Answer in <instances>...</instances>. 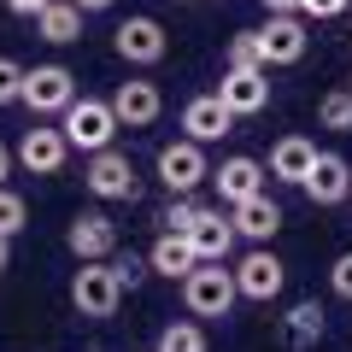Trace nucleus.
Segmentation results:
<instances>
[{
    "mask_svg": "<svg viewBox=\"0 0 352 352\" xmlns=\"http://www.w3.org/2000/svg\"><path fill=\"white\" fill-rule=\"evenodd\" d=\"M65 141H71V153H106L118 141V118H112V100H88V94H76L71 106H65Z\"/></svg>",
    "mask_w": 352,
    "mask_h": 352,
    "instance_id": "obj_1",
    "label": "nucleus"
},
{
    "mask_svg": "<svg viewBox=\"0 0 352 352\" xmlns=\"http://www.w3.org/2000/svg\"><path fill=\"white\" fill-rule=\"evenodd\" d=\"M235 270H223V264H200L194 276H182V305H188L194 317H229L235 311Z\"/></svg>",
    "mask_w": 352,
    "mask_h": 352,
    "instance_id": "obj_2",
    "label": "nucleus"
},
{
    "mask_svg": "<svg viewBox=\"0 0 352 352\" xmlns=\"http://www.w3.org/2000/svg\"><path fill=\"white\" fill-rule=\"evenodd\" d=\"M82 182H88V194H94V200H135V188H141L135 159H129V153H118V147L94 153V159H88V170H82Z\"/></svg>",
    "mask_w": 352,
    "mask_h": 352,
    "instance_id": "obj_3",
    "label": "nucleus"
},
{
    "mask_svg": "<svg viewBox=\"0 0 352 352\" xmlns=\"http://www.w3.org/2000/svg\"><path fill=\"white\" fill-rule=\"evenodd\" d=\"M206 176H212V164H206V147H200V141L182 135V141H164V147H159V182H164L170 194H194Z\"/></svg>",
    "mask_w": 352,
    "mask_h": 352,
    "instance_id": "obj_4",
    "label": "nucleus"
},
{
    "mask_svg": "<svg viewBox=\"0 0 352 352\" xmlns=\"http://www.w3.org/2000/svg\"><path fill=\"white\" fill-rule=\"evenodd\" d=\"M217 100L235 118H258L264 106H270V71H264V65H229L223 82H217Z\"/></svg>",
    "mask_w": 352,
    "mask_h": 352,
    "instance_id": "obj_5",
    "label": "nucleus"
},
{
    "mask_svg": "<svg viewBox=\"0 0 352 352\" xmlns=\"http://www.w3.org/2000/svg\"><path fill=\"white\" fill-rule=\"evenodd\" d=\"M71 305L82 317H118V305H124V288H118L112 264H82L71 276Z\"/></svg>",
    "mask_w": 352,
    "mask_h": 352,
    "instance_id": "obj_6",
    "label": "nucleus"
},
{
    "mask_svg": "<svg viewBox=\"0 0 352 352\" xmlns=\"http://www.w3.org/2000/svg\"><path fill=\"white\" fill-rule=\"evenodd\" d=\"M282 282H288V264H282L270 247H252L247 258L235 264V294H241V300H258V305H270V300L282 294Z\"/></svg>",
    "mask_w": 352,
    "mask_h": 352,
    "instance_id": "obj_7",
    "label": "nucleus"
},
{
    "mask_svg": "<svg viewBox=\"0 0 352 352\" xmlns=\"http://www.w3.org/2000/svg\"><path fill=\"white\" fill-rule=\"evenodd\" d=\"M112 47H118V59L124 65H159L164 53H170V36H164V24L159 18H124V24L112 30Z\"/></svg>",
    "mask_w": 352,
    "mask_h": 352,
    "instance_id": "obj_8",
    "label": "nucleus"
},
{
    "mask_svg": "<svg viewBox=\"0 0 352 352\" xmlns=\"http://www.w3.org/2000/svg\"><path fill=\"white\" fill-rule=\"evenodd\" d=\"M12 159L24 164L30 176H59V170H65V159H71V141H65V129L36 124V129H24V135H18Z\"/></svg>",
    "mask_w": 352,
    "mask_h": 352,
    "instance_id": "obj_9",
    "label": "nucleus"
},
{
    "mask_svg": "<svg viewBox=\"0 0 352 352\" xmlns=\"http://www.w3.org/2000/svg\"><path fill=\"white\" fill-rule=\"evenodd\" d=\"M71 100H76V76L65 71V65H36V71H24V106L36 118H47V112L65 118Z\"/></svg>",
    "mask_w": 352,
    "mask_h": 352,
    "instance_id": "obj_10",
    "label": "nucleus"
},
{
    "mask_svg": "<svg viewBox=\"0 0 352 352\" xmlns=\"http://www.w3.org/2000/svg\"><path fill=\"white\" fill-rule=\"evenodd\" d=\"M159 112H164V94H159L153 76H129V82H118V94H112L118 129H147V124H159Z\"/></svg>",
    "mask_w": 352,
    "mask_h": 352,
    "instance_id": "obj_11",
    "label": "nucleus"
},
{
    "mask_svg": "<svg viewBox=\"0 0 352 352\" xmlns=\"http://www.w3.org/2000/svg\"><path fill=\"white\" fill-rule=\"evenodd\" d=\"M65 247H71L82 264H106L118 252V223L106 212H76L71 229H65Z\"/></svg>",
    "mask_w": 352,
    "mask_h": 352,
    "instance_id": "obj_12",
    "label": "nucleus"
},
{
    "mask_svg": "<svg viewBox=\"0 0 352 352\" xmlns=\"http://www.w3.org/2000/svg\"><path fill=\"white\" fill-rule=\"evenodd\" d=\"M182 235H188V247H194V258H200V264H223L229 252H235V241H241L235 223L223 217V206H200V217H194Z\"/></svg>",
    "mask_w": 352,
    "mask_h": 352,
    "instance_id": "obj_13",
    "label": "nucleus"
},
{
    "mask_svg": "<svg viewBox=\"0 0 352 352\" xmlns=\"http://www.w3.org/2000/svg\"><path fill=\"white\" fill-rule=\"evenodd\" d=\"M252 36H258V59H264V71H270V65H300V59H305V41H311L300 18H270V24L252 30Z\"/></svg>",
    "mask_w": 352,
    "mask_h": 352,
    "instance_id": "obj_14",
    "label": "nucleus"
},
{
    "mask_svg": "<svg viewBox=\"0 0 352 352\" xmlns=\"http://www.w3.org/2000/svg\"><path fill=\"white\" fill-rule=\"evenodd\" d=\"M300 188H305V200H311V206H340L352 194V164L340 159V153H317V164L305 170Z\"/></svg>",
    "mask_w": 352,
    "mask_h": 352,
    "instance_id": "obj_15",
    "label": "nucleus"
},
{
    "mask_svg": "<svg viewBox=\"0 0 352 352\" xmlns=\"http://www.w3.org/2000/svg\"><path fill=\"white\" fill-rule=\"evenodd\" d=\"M264 164L258 159H247V153H235V159H223L212 170V182H217V200L223 206H241V200H252V194H264Z\"/></svg>",
    "mask_w": 352,
    "mask_h": 352,
    "instance_id": "obj_16",
    "label": "nucleus"
},
{
    "mask_svg": "<svg viewBox=\"0 0 352 352\" xmlns=\"http://www.w3.org/2000/svg\"><path fill=\"white\" fill-rule=\"evenodd\" d=\"M229 223H235V235H241V241L264 247V241H276V229H282V206L270 200V194H252V200L229 206Z\"/></svg>",
    "mask_w": 352,
    "mask_h": 352,
    "instance_id": "obj_17",
    "label": "nucleus"
},
{
    "mask_svg": "<svg viewBox=\"0 0 352 352\" xmlns=\"http://www.w3.org/2000/svg\"><path fill=\"white\" fill-rule=\"evenodd\" d=\"M182 129H188V141H223L229 129H235V112H229L217 94H194L188 106H182Z\"/></svg>",
    "mask_w": 352,
    "mask_h": 352,
    "instance_id": "obj_18",
    "label": "nucleus"
},
{
    "mask_svg": "<svg viewBox=\"0 0 352 352\" xmlns=\"http://www.w3.org/2000/svg\"><path fill=\"white\" fill-rule=\"evenodd\" d=\"M147 270H153V276H170V282H182V276H194V270H200V258H194L188 235L164 229V235L147 247Z\"/></svg>",
    "mask_w": 352,
    "mask_h": 352,
    "instance_id": "obj_19",
    "label": "nucleus"
},
{
    "mask_svg": "<svg viewBox=\"0 0 352 352\" xmlns=\"http://www.w3.org/2000/svg\"><path fill=\"white\" fill-rule=\"evenodd\" d=\"M311 164H317V141L311 135H282L276 147H270V176H276V182H294V188H300Z\"/></svg>",
    "mask_w": 352,
    "mask_h": 352,
    "instance_id": "obj_20",
    "label": "nucleus"
},
{
    "mask_svg": "<svg viewBox=\"0 0 352 352\" xmlns=\"http://www.w3.org/2000/svg\"><path fill=\"white\" fill-rule=\"evenodd\" d=\"M82 18H88L82 6H71V0H53L47 12L36 18V36H41V41H53V47H65V41L82 36Z\"/></svg>",
    "mask_w": 352,
    "mask_h": 352,
    "instance_id": "obj_21",
    "label": "nucleus"
},
{
    "mask_svg": "<svg viewBox=\"0 0 352 352\" xmlns=\"http://www.w3.org/2000/svg\"><path fill=\"white\" fill-rule=\"evenodd\" d=\"M282 329H288L294 346H317V340L329 335V311H323L317 300H300V305L288 311V323H282Z\"/></svg>",
    "mask_w": 352,
    "mask_h": 352,
    "instance_id": "obj_22",
    "label": "nucleus"
},
{
    "mask_svg": "<svg viewBox=\"0 0 352 352\" xmlns=\"http://www.w3.org/2000/svg\"><path fill=\"white\" fill-rule=\"evenodd\" d=\"M317 124L335 129V135H352V94L346 88H329L323 100H317Z\"/></svg>",
    "mask_w": 352,
    "mask_h": 352,
    "instance_id": "obj_23",
    "label": "nucleus"
},
{
    "mask_svg": "<svg viewBox=\"0 0 352 352\" xmlns=\"http://www.w3.org/2000/svg\"><path fill=\"white\" fill-rule=\"evenodd\" d=\"M153 352H206V329L188 323V317H182V323H164V329H159V346H153Z\"/></svg>",
    "mask_w": 352,
    "mask_h": 352,
    "instance_id": "obj_24",
    "label": "nucleus"
},
{
    "mask_svg": "<svg viewBox=\"0 0 352 352\" xmlns=\"http://www.w3.org/2000/svg\"><path fill=\"white\" fill-rule=\"evenodd\" d=\"M194 217H200V200H194V194H170V206H164V212H159V223L182 235V229H188Z\"/></svg>",
    "mask_w": 352,
    "mask_h": 352,
    "instance_id": "obj_25",
    "label": "nucleus"
},
{
    "mask_svg": "<svg viewBox=\"0 0 352 352\" xmlns=\"http://www.w3.org/2000/svg\"><path fill=\"white\" fill-rule=\"evenodd\" d=\"M24 100V65L0 53V106H18Z\"/></svg>",
    "mask_w": 352,
    "mask_h": 352,
    "instance_id": "obj_26",
    "label": "nucleus"
},
{
    "mask_svg": "<svg viewBox=\"0 0 352 352\" xmlns=\"http://www.w3.org/2000/svg\"><path fill=\"white\" fill-rule=\"evenodd\" d=\"M18 229H24V200H18L12 188H0V235L12 241Z\"/></svg>",
    "mask_w": 352,
    "mask_h": 352,
    "instance_id": "obj_27",
    "label": "nucleus"
},
{
    "mask_svg": "<svg viewBox=\"0 0 352 352\" xmlns=\"http://www.w3.org/2000/svg\"><path fill=\"white\" fill-rule=\"evenodd\" d=\"M229 65H264V59H258V36H252V30H235V36H229Z\"/></svg>",
    "mask_w": 352,
    "mask_h": 352,
    "instance_id": "obj_28",
    "label": "nucleus"
},
{
    "mask_svg": "<svg viewBox=\"0 0 352 352\" xmlns=\"http://www.w3.org/2000/svg\"><path fill=\"white\" fill-rule=\"evenodd\" d=\"M112 264V276H118V288H135L141 276H147V258H135V252H124V258H106Z\"/></svg>",
    "mask_w": 352,
    "mask_h": 352,
    "instance_id": "obj_29",
    "label": "nucleus"
},
{
    "mask_svg": "<svg viewBox=\"0 0 352 352\" xmlns=\"http://www.w3.org/2000/svg\"><path fill=\"white\" fill-rule=\"evenodd\" d=\"M329 288H335L340 300H352V252H340V258L329 264Z\"/></svg>",
    "mask_w": 352,
    "mask_h": 352,
    "instance_id": "obj_30",
    "label": "nucleus"
},
{
    "mask_svg": "<svg viewBox=\"0 0 352 352\" xmlns=\"http://www.w3.org/2000/svg\"><path fill=\"white\" fill-rule=\"evenodd\" d=\"M352 0H300V18H340Z\"/></svg>",
    "mask_w": 352,
    "mask_h": 352,
    "instance_id": "obj_31",
    "label": "nucleus"
},
{
    "mask_svg": "<svg viewBox=\"0 0 352 352\" xmlns=\"http://www.w3.org/2000/svg\"><path fill=\"white\" fill-rule=\"evenodd\" d=\"M53 0H6V12H18V18H41Z\"/></svg>",
    "mask_w": 352,
    "mask_h": 352,
    "instance_id": "obj_32",
    "label": "nucleus"
},
{
    "mask_svg": "<svg viewBox=\"0 0 352 352\" xmlns=\"http://www.w3.org/2000/svg\"><path fill=\"white\" fill-rule=\"evenodd\" d=\"M264 12L270 18H300V0H264Z\"/></svg>",
    "mask_w": 352,
    "mask_h": 352,
    "instance_id": "obj_33",
    "label": "nucleus"
},
{
    "mask_svg": "<svg viewBox=\"0 0 352 352\" xmlns=\"http://www.w3.org/2000/svg\"><path fill=\"white\" fill-rule=\"evenodd\" d=\"M12 164H18V159H12V147L0 141V188H6V176H12Z\"/></svg>",
    "mask_w": 352,
    "mask_h": 352,
    "instance_id": "obj_34",
    "label": "nucleus"
},
{
    "mask_svg": "<svg viewBox=\"0 0 352 352\" xmlns=\"http://www.w3.org/2000/svg\"><path fill=\"white\" fill-rule=\"evenodd\" d=\"M71 6H82V12H112L118 0H71Z\"/></svg>",
    "mask_w": 352,
    "mask_h": 352,
    "instance_id": "obj_35",
    "label": "nucleus"
},
{
    "mask_svg": "<svg viewBox=\"0 0 352 352\" xmlns=\"http://www.w3.org/2000/svg\"><path fill=\"white\" fill-rule=\"evenodd\" d=\"M6 264H12V241L0 235V270H6Z\"/></svg>",
    "mask_w": 352,
    "mask_h": 352,
    "instance_id": "obj_36",
    "label": "nucleus"
},
{
    "mask_svg": "<svg viewBox=\"0 0 352 352\" xmlns=\"http://www.w3.org/2000/svg\"><path fill=\"white\" fill-rule=\"evenodd\" d=\"M346 94H352V82H346Z\"/></svg>",
    "mask_w": 352,
    "mask_h": 352,
    "instance_id": "obj_37",
    "label": "nucleus"
}]
</instances>
